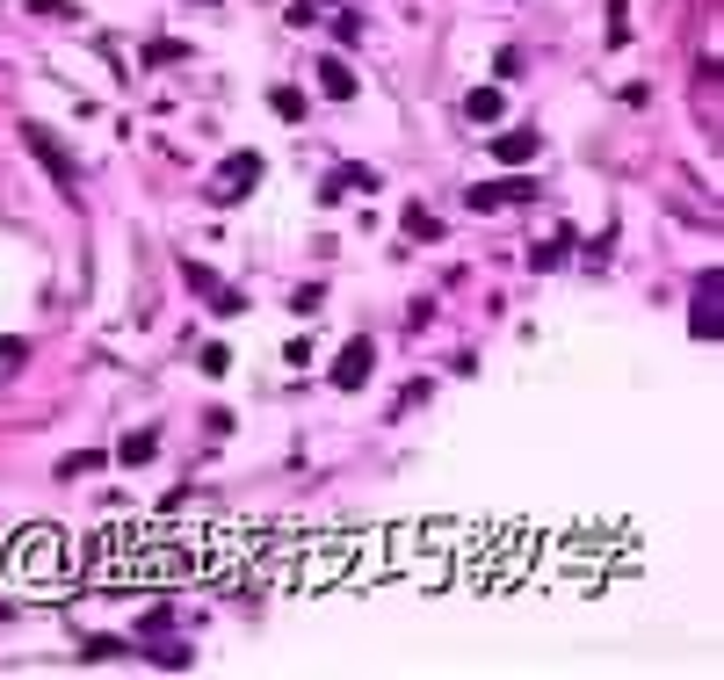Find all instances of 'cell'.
Listing matches in <instances>:
<instances>
[{"instance_id":"1","label":"cell","mask_w":724,"mask_h":680,"mask_svg":"<svg viewBox=\"0 0 724 680\" xmlns=\"http://www.w3.org/2000/svg\"><path fill=\"white\" fill-rule=\"evenodd\" d=\"M22 145H29V152H37V160H44V174L58 181V196H73V181H80V167H73V152H66V145H58V138H51V123H22Z\"/></svg>"},{"instance_id":"2","label":"cell","mask_w":724,"mask_h":680,"mask_svg":"<svg viewBox=\"0 0 724 680\" xmlns=\"http://www.w3.org/2000/svg\"><path fill=\"white\" fill-rule=\"evenodd\" d=\"M261 152H232V160L218 167V181H210V203H239V196H254L261 189Z\"/></svg>"},{"instance_id":"3","label":"cell","mask_w":724,"mask_h":680,"mask_svg":"<svg viewBox=\"0 0 724 680\" xmlns=\"http://www.w3.org/2000/svg\"><path fill=\"white\" fill-rule=\"evenodd\" d=\"M717 290H724V275L710 268V275H703V283H696V312H688V333H696V340H717V333H724V312H717Z\"/></svg>"},{"instance_id":"4","label":"cell","mask_w":724,"mask_h":680,"mask_svg":"<svg viewBox=\"0 0 724 680\" xmlns=\"http://www.w3.org/2000/svg\"><path fill=\"white\" fill-rule=\"evenodd\" d=\"M370 369H377V348L355 333L348 348H341V362H334V391H362V384H370Z\"/></svg>"},{"instance_id":"5","label":"cell","mask_w":724,"mask_h":680,"mask_svg":"<svg viewBox=\"0 0 724 680\" xmlns=\"http://www.w3.org/2000/svg\"><path fill=\"white\" fill-rule=\"evenodd\" d=\"M312 73H319V95H326V102H355V95H362V80H355L348 58H319Z\"/></svg>"},{"instance_id":"6","label":"cell","mask_w":724,"mask_h":680,"mask_svg":"<svg viewBox=\"0 0 724 680\" xmlns=\"http://www.w3.org/2000/svg\"><path fill=\"white\" fill-rule=\"evenodd\" d=\"M536 152H543L536 131H500V138H493V160H500V167H529Z\"/></svg>"},{"instance_id":"7","label":"cell","mask_w":724,"mask_h":680,"mask_svg":"<svg viewBox=\"0 0 724 680\" xmlns=\"http://www.w3.org/2000/svg\"><path fill=\"white\" fill-rule=\"evenodd\" d=\"M355 189L370 196L377 174H370V167H334V174H326V189H319V203H341V196H355Z\"/></svg>"},{"instance_id":"8","label":"cell","mask_w":724,"mask_h":680,"mask_svg":"<svg viewBox=\"0 0 724 680\" xmlns=\"http://www.w3.org/2000/svg\"><path fill=\"white\" fill-rule=\"evenodd\" d=\"M500 109H507L500 87H471V95H464V116H471V123H500Z\"/></svg>"},{"instance_id":"9","label":"cell","mask_w":724,"mask_h":680,"mask_svg":"<svg viewBox=\"0 0 724 680\" xmlns=\"http://www.w3.org/2000/svg\"><path fill=\"white\" fill-rule=\"evenodd\" d=\"M131 652H138L131 637H87V644H80V659H87V666H109V659H131Z\"/></svg>"},{"instance_id":"10","label":"cell","mask_w":724,"mask_h":680,"mask_svg":"<svg viewBox=\"0 0 724 680\" xmlns=\"http://www.w3.org/2000/svg\"><path fill=\"white\" fill-rule=\"evenodd\" d=\"M153 449H160V435H153V427H131V435L116 442V463H153Z\"/></svg>"},{"instance_id":"11","label":"cell","mask_w":724,"mask_h":680,"mask_svg":"<svg viewBox=\"0 0 724 680\" xmlns=\"http://www.w3.org/2000/svg\"><path fill=\"white\" fill-rule=\"evenodd\" d=\"M268 109L283 123H305V87H268Z\"/></svg>"},{"instance_id":"12","label":"cell","mask_w":724,"mask_h":680,"mask_svg":"<svg viewBox=\"0 0 724 680\" xmlns=\"http://www.w3.org/2000/svg\"><path fill=\"white\" fill-rule=\"evenodd\" d=\"M406 239H442V218H435V210H420V203H406Z\"/></svg>"},{"instance_id":"13","label":"cell","mask_w":724,"mask_h":680,"mask_svg":"<svg viewBox=\"0 0 724 680\" xmlns=\"http://www.w3.org/2000/svg\"><path fill=\"white\" fill-rule=\"evenodd\" d=\"M102 463H109L102 449H73L66 463H58V478H87V471H102Z\"/></svg>"},{"instance_id":"14","label":"cell","mask_w":724,"mask_h":680,"mask_svg":"<svg viewBox=\"0 0 724 680\" xmlns=\"http://www.w3.org/2000/svg\"><path fill=\"white\" fill-rule=\"evenodd\" d=\"M196 369H203V377H225V369H232V348H225V340H210V348L196 355Z\"/></svg>"},{"instance_id":"15","label":"cell","mask_w":724,"mask_h":680,"mask_svg":"<svg viewBox=\"0 0 724 680\" xmlns=\"http://www.w3.org/2000/svg\"><path fill=\"white\" fill-rule=\"evenodd\" d=\"M174 630V601H160V608H145V623H138V637H167Z\"/></svg>"},{"instance_id":"16","label":"cell","mask_w":724,"mask_h":680,"mask_svg":"<svg viewBox=\"0 0 724 680\" xmlns=\"http://www.w3.org/2000/svg\"><path fill=\"white\" fill-rule=\"evenodd\" d=\"M22 362H29V340H0V384H8Z\"/></svg>"},{"instance_id":"17","label":"cell","mask_w":724,"mask_h":680,"mask_svg":"<svg viewBox=\"0 0 724 680\" xmlns=\"http://www.w3.org/2000/svg\"><path fill=\"white\" fill-rule=\"evenodd\" d=\"M565 246H572V239H543V246H529V268H558Z\"/></svg>"},{"instance_id":"18","label":"cell","mask_w":724,"mask_h":680,"mask_svg":"<svg viewBox=\"0 0 724 680\" xmlns=\"http://www.w3.org/2000/svg\"><path fill=\"white\" fill-rule=\"evenodd\" d=\"M210 312H218V319H239V312H247V297H239V290H210Z\"/></svg>"},{"instance_id":"19","label":"cell","mask_w":724,"mask_h":680,"mask_svg":"<svg viewBox=\"0 0 724 680\" xmlns=\"http://www.w3.org/2000/svg\"><path fill=\"white\" fill-rule=\"evenodd\" d=\"M464 203L478 210V218H486V210H500V189H493V181H478V189H464Z\"/></svg>"},{"instance_id":"20","label":"cell","mask_w":724,"mask_h":680,"mask_svg":"<svg viewBox=\"0 0 724 680\" xmlns=\"http://www.w3.org/2000/svg\"><path fill=\"white\" fill-rule=\"evenodd\" d=\"M181 283H189V290H218V275H210L203 261H181Z\"/></svg>"},{"instance_id":"21","label":"cell","mask_w":724,"mask_h":680,"mask_svg":"<svg viewBox=\"0 0 724 680\" xmlns=\"http://www.w3.org/2000/svg\"><path fill=\"white\" fill-rule=\"evenodd\" d=\"M174 58H189V51L167 44V37H160V44H145V66H174Z\"/></svg>"},{"instance_id":"22","label":"cell","mask_w":724,"mask_h":680,"mask_svg":"<svg viewBox=\"0 0 724 680\" xmlns=\"http://www.w3.org/2000/svg\"><path fill=\"white\" fill-rule=\"evenodd\" d=\"M319 297H326V290H319V283H305V290L290 297V312H297V319H312V312H319Z\"/></svg>"},{"instance_id":"23","label":"cell","mask_w":724,"mask_h":680,"mask_svg":"<svg viewBox=\"0 0 724 680\" xmlns=\"http://www.w3.org/2000/svg\"><path fill=\"white\" fill-rule=\"evenodd\" d=\"M189 659H196V652H189V644H160V652H153V666H174V673H181V666H189Z\"/></svg>"},{"instance_id":"24","label":"cell","mask_w":724,"mask_h":680,"mask_svg":"<svg viewBox=\"0 0 724 680\" xmlns=\"http://www.w3.org/2000/svg\"><path fill=\"white\" fill-rule=\"evenodd\" d=\"M334 37H341V44H355V37H362V15H348V8H341V15H334Z\"/></svg>"},{"instance_id":"25","label":"cell","mask_w":724,"mask_h":680,"mask_svg":"<svg viewBox=\"0 0 724 680\" xmlns=\"http://www.w3.org/2000/svg\"><path fill=\"white\" fill-rule=\"evenodd\" d=\"M73 0H29V15H66Z\"/></svg>"},{"instance_id":"26","label":"cell","mask_w":724,"mask_h":680,"mask_svg":"<svg viewBox=\"0 0 724 680\" xmlns=\"http://www.w3.org/2000/svg\"><path fill=\"white\" fill-rule=\"evenodd\" d=\"M8 615H15V594H8V601H0V623H8Z\"/></svg>"},{"instance_id":"27","label":"cell","mask_w":724,"mask_h":680,"mask_svg":"<svg viewBox=\"0 0 724 680\" xmlns=\"http://www.w3.org/2000/svg\"><path fill=\"white\" fill-rule=\"evenodd\" d=\"M196 8H218V0H196Z\"/></svg>"}]
</instances>
